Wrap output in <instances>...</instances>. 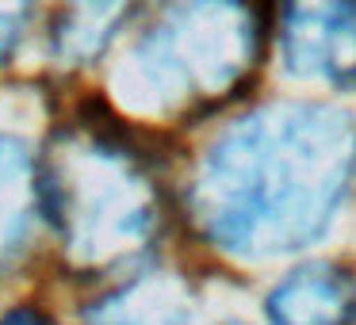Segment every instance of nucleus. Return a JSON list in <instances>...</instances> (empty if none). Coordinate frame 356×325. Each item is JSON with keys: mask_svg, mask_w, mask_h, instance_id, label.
Wrapping results in <instances>:
<instances>
[{"mask_svg": "<svg viewBox=\"0 0 356 325\" xmlns=\"http://www.w3.org/2000/svg\"><path fill=\"white\" fill-rule=\"evenodd\" d=\"M356 176V119L318 103H284L211 146L195 176V218L218 249L280 256L330 226Z\"/></svg>", "mask_w": 356, "mask_h": 325, "instance_id": "f257e3e1", "label": "nucleus"}, {"mask_svg": "<svg viewBox=\"0 0 356 325\" xmlns=\"http://www.w3.org/2000/svg\"><path fill=\"white\" fill-rule=\"evenodd\" d=\"M39 199L62 241L88 260L138 245L154 226V203L138 161L104 134H73L39 172Z\"/></svg>", "mask_w": 356, "mask_h": 325, "instance_id": "f03ea898", "label": "nucleus"}, {"mask_svg": "<svg viewBox=\"0 0 356 325\" xmlns=\"http://www.w3.org/2000/svg\"><path fill=\"white\" fill-rule=\"evenodd\" d=\"M257 19L249 0H177L142 39L138 62L157 103H203L226 96L253 65Z\"/></svg>", "mask_w": 356, "mask_h": 325, "instance_id": "7ed1b4c3", "label": "nucleus"}, {"mask_svg": "<svg viewBox=\"0 0 356 325\" xmlns=\"http://www.w3.org/2000/svg\"><path fill=\"white\" fill-rule=\"evenodd\" d=\"M284 58L299 77L356 85V0H284Z\"/></svg>", "mask_w": 356, "mask_h": 325, "instance_id": "20e7f679", "label": "nucleus"}, {"mask_svg": "<svg viewBox=\"0 0 356 325\" xmlns=\"http://www.w3.org/2000/svg\"><path fill=\"white\" fill-rule=\"evenodd\" d=\"M272 325H348L356 317V283L337 264H307L268 294Z\"/></svg>", "mask_w": 356, "mask_h": 325, "instance_id": "39448f33", "label": "nucleus"}, {"mask_svg": "<svg viewBox=\"0 0 356 325\" xmlns=\"http://www.w3.org/2000/svg\"><path fill=\"white\" fill-rule=\"evenodd\" d=\"M39 199V169L19 142L0 138V260H8L27 238Z\"/></svg>", "mask_w": 356, "mask_h": 325, "instance_id": "423d86ee", "label": "nucleus"}, {"mask_svg": "<svg viewBox=\"0 0 356 325\" xmlns=\"http://www.w3.org/2000/svg\"><path fill=\"white\" fill-rule=\"evenodd\" d=\"M88 325H192V310L165 283H134L131 291L108 299Z\"/></svg>", "mask_w": 356, "mask_h": 325, "instance_id": "0eeeda50", "label": "nucleus"}, {"mask_svg": "<svg viewBox=\"0 0 356 325\" xmlns=\"http://www.w3.org/2000/svg\"><path fill=\"white\" fill-rule=\"evenodd\" d=\"M131 0H73L70 24H65L62 39L70 42V50H92L111 35L115 19L123 16V8Z\"/></svg>", "mask_w": 356, "mask_h": 325, "instance_id": "6e6552de", "label": "nucleus"}, {"mask_svg": "<svg viewBox=\"0 0 356 325\" xmlns=\"http://www.w3.org/2000/svg\"><path fill=\"white\" fill-rule=\"evenodd\" d=\"M27 12H31V0H0V58L16 47V39L24 35Z\"/></svg>", "mask_w": 356, "mask_h": 325, "instance_id": "1a4fd4ad", "label": "nucleus"}, {"mask_svg": "<svg viewBox=\"0 0 356 325\" xmlns=\"http://www.w3.org/2000/svg\"><path fill=\"white\" fill-rule=\"evenodd\" d=\"M0 325H54L47 314H39V310H12V314L0 317Z\"/></svg>", "mask_w": 356, "mask_h": 325, "instance_id": "9d476101", "label": "nucleus"}]
</instances>
